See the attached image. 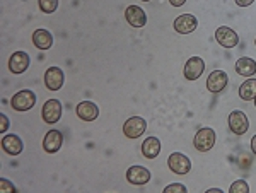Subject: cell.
Here are the masks:
<instances>
[{
  "label": "cell",
  "instance_id": "7402d4cb",
  "mask_svg": "<svg viewBox=\"0 0 256 193\" xmlns=\"http://www.w3.org/2000/svg\"><path fill=\"white\" fill-rule=\"evenodd\" d=\"M40 9L44 12V14H52V12L56 10L58 7V0H38Z\"/></svg>",
  "mask_w": 256,
  "mask_h": 193
},
{
  "label": "cell",
  "instance_id": "1f68e13d",
  "mask_svg": "<svg viewBox=\"0 0 256 193\" xmlns=\"http://www.w3.org/2000/svg\"><path fill=\"white\" fill-rule=\"evenodd\" d=\"M254 106H256V98H254Z\"/></svg>",
  "mask_w": 256,
  "mask_h": 193
},
{
  "label": "cell",
  "instance_id": "d6986e66",
  "mask_svg": "<svg viewBox=\"0 0 256 193\" xmlns=\"http://www.w3.org/2000/svg\"><path fill=\"white\" fill-rule=\"evenodd\" d=\"M142 154L147 159H156L160 154V140L158 137H148L142 144Z\"/></svg>",
  "mask_w": 256,
  "mask_h": 193
},
{
  "label": "cell",
  "instance_id": "52a82bcc",
  "mask_svg": "<svg viewBox=\"0 0 256 193\" xmlns=\"http://www.w3.org/2000/svg\"><path fill=\"white\" fill-rule=\"evenodd\" d=\"M229 84V77L224 70H214L207 79V89L210 92L218 94L222 92Z\"/></svg>",
  "mask_w": 256,
  "mask_h": 193
},
{
  "label": "cell",
  "instance_id": "e0dca14e",
  "mask_svg": "<svg viewBox=\"0 0 256 193\" xmlns=\"http://www.w3.org/2000/svg\"><path fill=\"white\" fill-rule=\"evenodd\" d=\"M2 149L9 156H19L24 149V144L18 135L9 134V135H4L2 137Z\"/></svg>",
  "mask_w": 256,
  "mask_h": 193
},
{
  "label": "cell",
  "instance_id": "7c38bea8",
  "mask_svg": "<svg viewBox=\"0 0 256 193\" xmlns=\"http://www.w3.org/2000/svg\"><path fill=\"white\" fill-rule=\"evenodd\" d=\"M216 40L222 44L224 48H234L239 43V36L234 30L227 26H220L216 31Z\"/></svg>",
  "mask_w": 256,
  "mask_h": 193
},
{
  "label": "cell",
  "instance_id": "5bb4252c",
  "mask_svg": "<svg viewBox=\"0 0 256 193\" xmlns=\"http://www.w3.org/2000/svg\"><path fill=\"white\" fill-rule=\"evenodd\" d=\"M62 144H64V135L58 130H50L43 138V149L48 154H55L60 150Z\"/></svg>",
  "mask_w": 256,
  "mask_h": 193
},
{
  "label": "cell",
  "instance_id": "7a4b0ae2",
  "mask_svg": "<svg viewBox=\"0 0 256 193\" xmlns=\"http://www.w3.org/2000/svg\"><path fill=\"white\" fill-rule=\"evenodd\" d=\"M216 132L212 128H202L198 130L195 138H193V146H195L196 150L200 152H208V150L214 149L216 146Z\"/></svg>",
  "mask_w": 256,
  "mask_h": 193
},
{
  "label": "cell",
  "instance_id": "277c9868",
  "mask_svg": "<svg viewBox=\"0 0 256 193\" xmlns=\"http://www.w3.org/2000/svg\"><path fill=\"white\" fill-rule=\"evenodd\" d=\"M41 116L50 125L56 123L62 118V102L58 100H48L41 108Z\"/></svg>",
  "mask_w": 256,
  "mask_h": 193
},
{
  "label": "cell",
  "instance_id": "8fae6325",
  "mask_svg": "<svg viewBox=\"0 0 256 193\" xmlns=\"http://www.w3.org/2000/svg\"><path fill=\"white\" fill-rule=\"evenodd\" d=\"M205 70V62L202 60V56H192L186 65H184V77L188 80H196L202 77V74Z\"/></svg>",
  "mask_w": 256,
  "mask_h": 193
},
{
  "label": "cell",
  "instance_id": "603a6c76",
  "mask_svg": "<svg viewBox=\"0 0 256 193\" xmlns=\"http://www.w3.org/2000/svg\"><path fill=\"white\" fill-rule=\"evenodd\" d=\"M229 192L230 193H248L250 192V184H248L244 180H238V182H234L230 184Z\"/></svg>",
  "mask_w": 256,
  "mask_h": 193
},
{
  "label": "cell",
  "instance_id": "ffe728a7",
  "mask_svg": "<svg viewBox=\"0 0 256 193\" xmlns=\"http://www.w3.org/2000/svg\"><path fill=\"white\" fill-rule=\"evenodd\" d=\"M236 72L239 76H244V77H253L256 74V62L253 58H239L236 62Z\"/></svg>",
  "mask_w": 256,
  "mask_h": 193
},
{
  "label": "cell",
  "instance_id": "44dd1931",
  "mask_svg": "<svg viewBox=\"0 0 256 193\" xmlns=\"http://www.w3.org/2000/svg\"><path fill=\"white\" fill-rule=\"evenodd\" d=\"M239 98L244 101H253L256 98V79H248L239 88Z\"/></svg>",
  "mask_w": 256,
  "mask_h": 193
},
{
  "label": "cell",
  "instance_id": "d4e9b609",
  "mask_svg": "<svg viewBox=\"0 0 256 193\" xmlns=\"http://www.w3.org/2000/svg\"><path fill=\"white\" fill-rule=\"evenodd\" d=\"M16 192V188L12 186V183L7 182L6 178H0V193H10Z\"/></svg>",
  "mask_w": 256,
  "mask_h": 193
},
{
  "label": "cell",
  "instance_id": "d6a6232c",
  "mask_svg": "<svg viewBox=\"0 0 256 193\" xmlns=\"http://www.w3.org/2000/svg\"><path fill=\"white\" fill-rule=\"evenodd\" d=\"M254 43H256V41H254Z\"/></svg>",
  "mask_w": 256,
  "mask_h": 193
},
{
  "label": "cell",
  "instance_id": "4dcf8cb0",
  "mask_svg": "<svg viewBox=\"0 0 256 193\" xmlns=\"http://www.w3.org/2000/svg\"><path fill=\"white\" fill-rule=\"evenodd\" d=\"M142 2H150V0H142Z\"/></svg>",
  "mask_w": 256,
  "mask_h": 193
},
{
  "label": "cell",
  "instance_id": "9a60e30c",
  "mask_svg": "<svg viewBox=\"0 0 256 193\" xmlns=\"http://www.w3.org/2000/svg\"><path fill=\"white\" fill-rule=\"evenodd\" d=\"M30 67V55L26 52H16L10 55L9 60V70L12 74H22Z\"/></svg>",
  "mask_w": 256,
  "mask_h": 193
},
{
  "label": "cell",
  "instance_id": "4fadbf2b",
  "mask_svg": "<svg viewBox=\"0 0 256 193\" xmlns=\"http://www.w3.org/2000/svg\"><path fill=\"white\" fill-rule=\"evenodd\" d=\"M198 26V20L195 16L192 14H181L174 19V30L180 32V34H188V32H193Z\"/></svg>",
  "mask_w": 256,
  "mask_h": 193
},
{
  "label": "cell",
  "instance_id": "f546056e",
  "mask_svg": "<svg viewBox=\"0 0 256 193\" xmlns=\"http://www.w3.org/2000/svg\"><path fill=\"white\" fill-rule=\"evenodd\" d=\"M208 193H222V190H218V188H210Z\"/></svg>",
  "mask_w": 256,
  "mask_h": 193
},
{
  "label": "cell",
  "instance_id": "484cf974",
  "mask_svg": "<svg viewBox=\"0 0 256 193\" xmlns=\"http://www.w3.org/2000/svg\"><path fill=\"white\" fill-rule=\"evenodd\" d=\"M0 122H2V125H0V132L2 134H6L7 132V128H9V118L6 116V114H0Z\"/></svg>",
  "mask_w": 256,
  "mask_h": 193
},
{
  "label": "cell",
  "instance_id": "2e32d148",
  "mask_svg": "<svg viewBox=\"0 0 256 193\" xmlns=\"http://www.w3.org/2000/svg\"><path fill=\"white\" fill-rule=\"evenodd\" d=\"M76 113H77V116H79L80 120L92 122V120H96V118H98L99 110H98V106L94 104L92 101H82V102H79V104L76 106Z\"/></svg>",
  "mask_w": 256,
  "mask_h": 193
},
{
  "label": "cell",
  "instance_id": "f1b7e54d",
  "mask_svg": "<svg viewBox=\"0 0 256 193\" xmlns=\"http://www.w3.org/2000/svg\"><path fill=\"white\" fill-rule=\"evenodd\" d=\"M251 150L254 152V156H256V135L253 138H251Z\"/></svg>",
  "mask_w": 256,
  "mask_h": 193
},
{
  "label": "cell",
  "instance_id": "ac0fdd59",
  "mask_svg": "<svg viewBox=\"0 0 256 193\" xmlns=\"http://www.w3.org/2000/svg\"><path fill=\"white\" fill-rule=\"evenodd\" d=\"M32 43L38 50H50L53 44V36L48 30H36L32 32Z\"/></svg>",
  "mask_w": 256,
  "mask_h": 193
},
{
  "label": "cell",
  "instance_id": "8992f818",
  "mask_svg": "<svg viewBox=\"0 0 256 193\" xmlns=\"http://www.w3.org/2000/svg\"><path fill=\"white\" fill-rule=\"evenodd\" d=\"M229 128L232 134L236 135H244L250 128V122H248V116L244 114V112H230L229 114Z\"/></svg>",
  "mask_w": 256,
  "mask_h": 193
},
{
  "label": "cell",
  "instance_id": "83f0119b",
  "mask_svg": "<svg viewBox=\"0 0 256 193\" xmlns=\"http://www.w3.org/2000/svg\"><path fill=\"white\" fill-rule=\"evenodd\" d=\"M169 2H171L172 7H181L184 2H186V0H169Z\"/></svg>",
  "mask_w": 256,
  "mask_h": 193
},
{
  "label": "cell",
  "instance_id": "cb8c5ba5",
  "mask_svg": "<svg viewBox=\"0 0 256 193\" xmlns=\"http://www.w3.org/2000/svg\"><path fill=\"white\" fill-rule=\"evenodd\" d=\"M172 192L186 193V186H184V184H180V183H174V184H169V186L164 188V193H172Z\"/></svg>",
  "mask_w": 256,
  "mask_h": 193
},
{
  "label": "cell",
  "instance_id": "5b68a950",
  "mask_svg": "<svg viewBox=\"0 0 256 193\" xmlns=\"http://www.w3.org/2000/svg\"><path fill=\"white\" fill-rule=\"evenodd\" d=\"M147 128V122L140 116H132L128 118L123 125V134L126 135L128 138H138L140 135H144Z\"/></svg>",
  "mask_w": 256,
  "mask_h": 193
},
{
  "label": "cell",
  "instance_id": "4316f807",
  "mask_svg": "<svg viewBox=\"0 0 256 193\" xmlns=\"http://www.w3.org/2000/svg\"><path fill=\"white\" fill-rule=\"evenodd\" d=\"M254 0H236V4L239 7H248V6H251Z\"/></svg>",
  "mask_w": 256,
  "mask_h": 193
},
{
  "label": "cell",
  "instance_id": "30bf717a",
  "mask_svg": "<svg viewBox=\"0 0 256 193\" xmlns=\"http://www.w3.org/2000/svg\"><path fill=\"white\" fill-rule=\"evenodd\" d=\"M126 180H128V183L142 186V184H147L150 182V171L144 166H132V168H128V171H126Z\"/></svg>",
  "mask_w": 256,
  "mask_h": 193
},
{
  "label": "cell",
  "instance_id": "6da1fadb",
  "mask_svg": "<svg viewBox=\"0 0 256 193\" xmlns=\"http://www.w3.org/2000/svg\"><path fill=\"white\" fill-rule=\"evenodd\" d=\"M34 104H36V94L30 91V89L19 91L18 94H14L10 100V106L16 112H30Z\"/></svg>",
  "mask_w": 256,
  "mask_h": 193
},
{
  "label": "cell",
  "instance_id": "3957f363",
  "mask_svg": "<svg viewBox=\"0 0 256 193\" xmlns=\"http://www.w3.org/2000/svg\"><path fill=\"white\" fill-rule=\"evenodd\" d=\"M168 166L176 174H188L192 170V161L181 152H172L168 158Z\"/></svg>",
  "mask_w": 256,
  "mask_h": 193
},
{
  "label": "cell",
  "instance_id": "ba28073f",
  "mask_svg": "<svg viewBox=\"0 0 256 193\" xmlns=\"http://www.w3.org/2000/svg\"><path fill=\"white\" fill-rule=\"evenodd\" d=\"M126 22L134 28H144L147 24V14L142 7L138 6H128L125 10Z\"/></svg>",
  "mask_w": 256,
  "mask_h": 193
},
{
  "label": "cell",
  "instance_id": "9c48e42d",
  "mask_svg": "<svg viewBox=\"0 0 256 193\" xmlns=\"http://www.w3.org/2000/svg\"><path fill=\"white\" fill-rule=\"evenodd\" d=\"M65 82V76H64V70L60 67H50L46 74H44V84L50 91H58L62 89Z\"/></svg>",
  "mask_w": 256,
  "mask_h": 193
}]
</instances>
